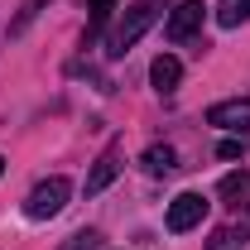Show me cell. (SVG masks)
<instances>
[{
  "mask_svg": "<svg viewBox=\"0 0 250 250\" xmlns=\"http://www.w3.org/2000/svg\"><path fill=\"white\" fill-rule=\"evenodd\" d=\"M168 15V0H135L130 10H125V20L111 29V39H106V53L111 58H125L140 39H145V29H154L159 20Z\"/></svg>",
  "mask_w": 250,
  "mask_h": 250,
  "instance_id": "1",
  "label": "cell"
},
{
  "mask_svg": "<svg viewBox=\"0 0 250 250\" xmlns=\"http://www.w3.org/2000/svg\"><path fill=\"white\" fill-rule=\"evenodd\" d=\"M67 197H72V183H67L62 173H53V178H43V183H39L29 197H24V217H29V221H48V217H58L62 207H67Z\"/></svg>",
  "mask_w": 250,
  "mask_h": 250,
  "instance_id": "2",
  "label": "cell"
},
{
  "mask_svg": "<svg viewBox=\"0 0 250 250\" xmlns=\"http://www.w3.org/2000/svg\"><path fill=\"white\" fill-rule=\"evenodd\" d=\"M202 20H207V5H202V0H178V5L168 10V24H164L168 43H188L192 34L202 29Z\"/></svg>",
  "mask_w": 250,
  "mask_h": 250,
  "instance_id": "3",
  "label": "cell"
},
{
  "mask_svg": "<svg viewBox=\"0 0 250 250\" xmlns=\"http://www.w3.org/2000/svg\"><path fill=\"white\" fill-rule=\"evenodd\" d=\"M202 217H207V197H202V192H178V197L168 202V231H173V236L202 226Z\"/></svg>",
  "mask_w": 250,
  "mask_h": 250,
  "instance_id": "4",
  "label": "cell"
},
{
  "mask_svg": "<svg viewBox=\"0 0 250 250\" xmlns=\"http://www.w3.org/2000/svg\"><path fill=\"white\" fill-rule=\"evenodd\" d=\"M207 125L246 135V130H250V96H231V101H217V106L207 111Z\"/></svg>",
  "mask_w": 250,
  "mask_h": 250,
  "instance_id": "5",
  "label": "cell"
},
{
  "mask_svg": "<svg viewBox=\"0 0 250 250\" xmlns=\"http://www.w3.org/2000/svg\"><path fill=\"white\" fill-rule=\"evenodd\" d=\"M116 173H121V149H116V145H106V149H101V159H96L92 164V173H87V197H96V192H106V188L116 183Z\"/></svg>",
  "mask_w": 250,
  "mask_h": 250,
  "instance_id": "6",
  "label": "cell"
},
{
  "mask_svg": "<svg viewBox=\"0 0 250 250\" xmlns=\"http://www.w3.org/2000/svg\"><path fill=\"white\" fill-rule=\"evenodd\" d=\"M149 82H154V92H159V96L178 92V82H183V62L173 58V53H159V58L149 62Z\"/></svg>",
  "mask_w": 250,
  "mask_h": 250,
  "instance_id": "7",
  "label": "cell"
},
{
  "mask_svg": "<svg viewBox=\"0 0 250 250\" xmlns=\"http://www.w3.org/2000/svg\"><path fill=\"white\" fill-rule=\"evenodd\" d=\"M183 164H178V149L173 145H149L145 149V173L149 178H168V173H178Z\"/></svg>",
  "mask_w": 250,
  "mask_h": 250,
  "instance_id": "8",
  "label": "cell"
},
{
  "mask_svg": "<svg viewBox=\"0 0 250 250\" xmlns=\"http://www.w3.org/2000/svg\"><path fill=\"white\" fill-rule=\"evenodd\" d=\"M217 192L231 202V207H246V212H250V173H246V168H241V173H226V178L217 183Z\"/></svg>",
  "mask_w": 250,
  "mask_h": 250,
  "instance_id": "9",
  "label": "cell"
},
{
  "mask_svg": "<svg viewBox=\"0 0 250 250\" xmlns=\"http://www.w3.org/2000/svg\"><path fill=\"white\" fill-rule=\"evenodd\" d=\"M250 20V0H221L217 5V24L221 29H236V24H246Z\"/></svg>",
  "mask_w": 250,
  "mask_h": 250,
  "instance_id": "10",
  "label": "cell"
},
{
  "mask_svg": "<svg viewBox=\"0 0 250 250\" xmlns=\"http://www.w3.org/2000/svg\"><path fill=\"white\" fill-rule=\"evenodd\" d=\"M62 250H101V231H77V236H67Z\"/></svg>",
  "mask_w": 250,
  "mask_h": 250,
  "instance_id": "11",
  "label": "cell"
},
{
  "mask_svg": "<svg viewBox=\"0 0 250 250\" xmlns=\"http://www.w3.org/2000/svg\"><path fill=\"white\" fill-rule=\"evenodd\" d=\"M87 10H92V34H96V24H101L111 10H116V0H87Z\"/></svg>",
  "mask_w": 250,
  "mask_h": 250,
  "instance_id": "12",
  "label": "cell"
},
{
  "mask_svg": "<svg viewBox=\"0 0 250 250\" xmlns=\"http://www.w3.org/2000/svg\"><path fill=\"white\" fill-rule=\"evenodd\" d=\"M217 154H221V159H241V140H226Z\"/></svg>",
  "mask_w": 250,
  "mask_h": 250,
  "instance_id": "13",
  "label": "cell"
},
{
  "mask_svg": "<svg viewBox=\"0 0 250 250\" xmlns=\"http://www.w3.org/2000/svg\"><path fill=\"white\" fill-rule=\"evenodd\" d=\"M0 173H5V159H0Z\"/></svg>",
  "mask_w": 250,
  "mask_h": 250,
  "instance_id": "14",
  "label": "cell"
}]
</instances>
